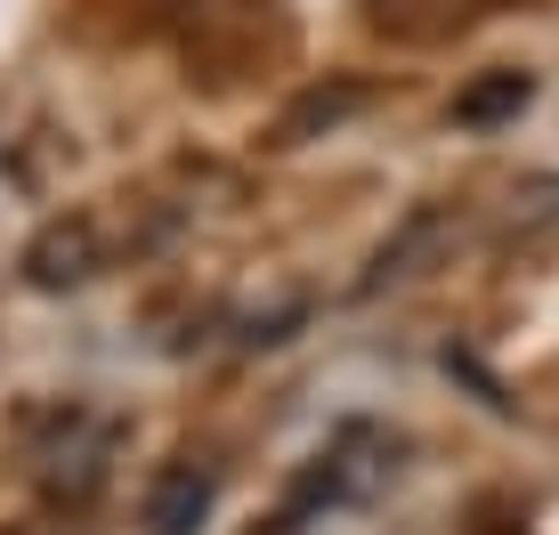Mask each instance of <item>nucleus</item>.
<instances>
[{
	"label": "nucleus",
	"instance_id": "1",
	"mask_svg": "<svg viewBox=\"0 0 559 535\" xmlns=\"http://www.w3.org/2000/svg\"><path fill=\"white\" fill-rule=\"evenodd\" d=\"M25 268H33V284H82L90 268H98V227H90V219L49 227V236L25 252Z\"/></svg>",
	"mask_w": 559,
	"mask_h": 535
},
{
	"label": "nucleus",
	"instance_id": "2",
	"mask_svg": "<svg viewBox=\"0 0 559 535\" xmlns=\"http://www.w3.org/2000/svg\"><path fill=\"white\" fill-rule=\"evenodd\" d=\"M203 511H211V479L203 471H170V479L154 487V503H146V527L154 535H195Z\"/></svg>",
	"mask_w": 559,
	"mask_h": 535
},
{
	"label": "nucleus",
	"instance_id": "3",
	"mask_svg": "<svg viewBox=\"0 0 559 535\" xmlns=\"http://www.w3.org/2000/svg\"><path fill=\"white\" fill-rule=\"evenodd\" d=\"M511 106H527V73H503V82L471 90V98L454 106V122H495V114H511Z\"/></svg>",
	"mask_w": 559,
	"mask_h": 535
}]
</instances>
